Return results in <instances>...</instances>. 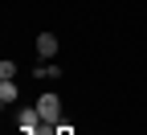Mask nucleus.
<instances>
[{"label":"nucleus","instance_id":"f257e3e1","mask_svg":"<svg viewBox=\"0 0 147 135\" xmlns=\"http://www.w3.org/2000/svg\"><path fill=\"white\" fill-rule=\"evenodd\" d=\"M37 111H41V127H57L61 123V94H41Z\"/></svg>","mask_w":147,"mask_h":135},{"label":"nucleus","instance_id":"f03ea898","mask_svg":"<svg viewBox=\"0 0 147 135\" xmlns=\"http://www.w3.org/2000/svg\"><path fill=\"white\" fill-rule=\"evenodd\" d=\"M16 127H21L25 135H37V127H41V111H37V107H25L21 115H16Z\"/></svg>","mask_w":147,"mask_h":135},{"label":"nucleus","instance_id":"7ed1b4c3","mask_svg":"<svg viewBox=\"0 0 147 135\" xmlns=\"http://www.w3.org/2000/svg\"><path fill=\"white\" fill-rule=\"evenodd\" d=\"M53 53H57V37H53V33H41V37H37V57L49 62Z\"/></svg>","mask_w":147,"mask_h":135},{"label":"nucleus","instance_id":"20e7f679","mask_svg":"<svg viewBox=\"0 0 147 135\" xmlns=\"http://www.w3.org/2000/svg\"><path fill=\"white\" fill-rule=\"evenodd\" d=\"M16 102V86L12 82H0V107H12Z\"/></svg>","mask_w":147,"mask_h":135},{"label":"nucleus","instance_id":"39448f33","mask_svg":"<svg viewBox=\"0 0 147 135\" xmlns=\"http://www.w3.org/2000/svg\"><path fill=\"white\" fill-rule=\"evenodd\" d=\"M12 74H16V62H0V82H12Z\"/></svg>","mask_w":147,"mask_h":135},{"label":"nucleus","instance_id":"423d86ee","mask_svg":"<svg viewBox=\"0 0 147 135\" xmlns=\"http://www.w3.org/2000/svg\"><path fill=\"white\" fill-rule=\"evenodd\" d=\"M57 74H61L57 66H37V78H57Z\"/></svg>","mask_w":147,"mask_h":135},{"label":"nucleus","instance_id":"0eeeda50","mask_svg":"<svg viewBox=\"0 0 147 135\" xmlns=\"http://www.w3.org/2000/svg\"><path fill=\"white\" fill-rule=\"evenodd\" d=\"M53 135H74V127H69V123H57V131H53Z\"/></svg>","mask_w":147,"mask_h":135}]
</instances>
